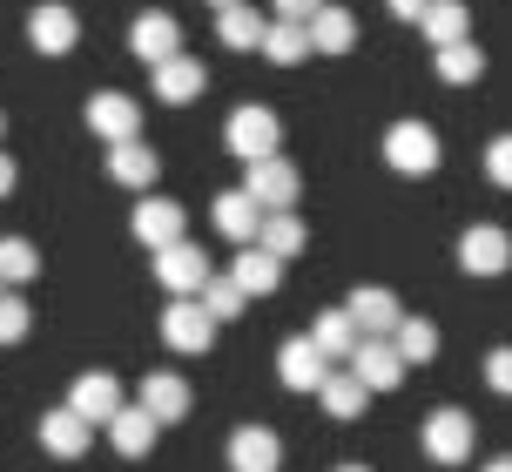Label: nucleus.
<instances>
[{
	"label": "nucleus",
	"instance_id": "15",
	"mask_svg": "<svg viewBox=\"0 0 512 472\" xmlns=\"http://www.w3.org/2000/svg\"><path fill=\"white\" fill-rule=\"evenodd\" d=\"M75 34H81V21L68 14V7H54V0L27 14V41H34L41 54H68V48H75Z\"/></svg>",
	"mask_w": 512,
	"mask_h": 472
},
{
	"label": "nucleus",
	"instance_id": "22",
	"mask_svg": "<svg viewBox=\"0 0 512 472\" xmlns=\"http://www.w3.org/2000/svg\"><path fill=\"white\" fill-rule=\"evenodd\" d=\"M304 223H297V216H290V210H270V216H263V223H256V250H263V257H297V250H304Z\"/></svg>",
	"mask_w": 512,
	"mask_h": 472
},
{
	"label": "nucleus",
	"instance_id": "30",
	"mask_svg": "<svg viewBox=\"0 0 512 472\" xmlns=\"http://www.w3.org/2000/svg\"><path fill=\"white\" fill-rule=\"evenodd\" d=\"M391 351H398V365H425L438 351V324H425V317H405L398 331H391Z\"/></svg>",
	"mask_w": 512,
	"mask_h": 472
},
{
	"label": "nucleus",
	"instance_id": "35",
	"mask_svg": "<svg viewBox=\"0 0 512 472\" xmlns=\"http://www.w3.org/2000/svg\"><path fill=\"white\" fill-rule=\"evenodd\" d=\"M27 324H34V317H27V304L0 290V344H21V338H27Z\"/></svg>",
	"mask_w": 512,
	"mask_h": 472
},
{
	"label": "nucleus",
	"instance_id": "37",
	"mask_svg": "<svg viewBox=\"0 0 512 472\" xmlns=\"http://www.w3.org/2000/svg\"><path fill=\"white\" fill-rule=\"evenodd\" d=\"M486 385H492V392H506V398H512V344H499V351L486 358Z\"/></svg>",
	"mask_w": 512,
	"mask_h": 472
},
{
	"label": "nucleus",
	"instance_id": "17",
	"mask_svg": "<svg viewBox=\"0 0 512 472\" xmlns=\"http://www.w3.org/2000/svg\"><path fill=\"white\" fill-rule=\"evenodd\" d=\"M230 466H236V472H277V466H283L277 432H263V425H243V432L230 439Z\"/></svg>",
	"mask_w": 512,
	"mask_h": 472
},
{
	"label": "nucleus",
	"instance_id": "29",
	"mask_svg": "<svg viewBox=\"0 0 512 472\" xmlns=\"http://www.w3.org/2000/svg\"><path fill=\"white\" fill-rule=\"evenodd\" d=\"M317 398H324V412H331V419H358L364 412V385L358 378H351V371H324V385H317Z\"/></svg>",
	"mask_w": 512,
	"mask_h": 472
},
{
	"label": "nucleus",
	"instance_id": "42",
	"mask_svg": "<svg viewBox=\"0 0 512 472\" xmlns=\"http://www.w3.org/2000/svg\"><path fill=\"white\" fill-rule=\"evenodd\" d=\"M209 7H216V14H223V7H243V0H209Z\"/></svg>",
	"mask_w": 512,
	"mask_h": 472
},
{
	"label": "nucleus",
	"instance_id": "44",
	"mask_svg": "<svg viewBox=\"0 0 512 472\" xmlns=\"http://www.w3.org/2000/svg\"><path fill=\"white\" fill-rule=\"evenodd\" d=\"M0 290H7V284H0Z\"/></svg>",
	"mask_w": 512,
	"mask_h": 472
},
{
	"label": "nucleus",
	"instance_id": "23",
	"mask_svg": "<svg viewBox=\"0 0 512 472\" xmlns=\"http://www.w3.org/2000/svg\"><path fill=\"white\" fill-rule=\"evenodd\" d=\"M108 439H115V452H122V459H142V452L155 446V419L142 412V405H122V412L108 419Z\"/></svg>",
	"mask_w": 512,
	"mask_h": 472
},
{
	"label": "nucleus",
	"instance_id": "24",
	"mask_svg": "<svg viewBox=\"0 0 512 472\" xmlns=\"http://www.w3.org/2000/svg\"><path fill=\"white\" fill-rule=\"evenodd\" d=\"M256 223H263V210H256V203L243 196V189L216 196V230L230 236V243H243V250H250V243H256Z\"/></svg>",
	"mask_w": 512,
	"mask_h": 472
},
{
	"label": "nucleus",
	"instance_id": "10",
	"mask_svg": "<svg viewBox=\"0 0 512 472\" xmlns=\"http://www.w3.org/2000/svg\"><path fill=\"white\" fill-rule=\"evenodd\" d=\"M68 412H75L81 425H108L122 412V385H115L108 371H88V378H75V392H68Z\"/></svg>",
	"mask_w": 512,
	"mask_h": 472
},
{
	"label": "nucleus",
	"instance_id": "21",
	"mask_svg": "<svg viewBox=\"0 0 512 472\" xmlns=\"http://www.w3.org/2000/svg\"><path fill=\"white\" fill-rule=\"evenodd\" d=\"M230 284L243 290V297H270V290L283 284V263L277 257H263V250H236V270H230Z\"/></svg>",
	"mask_w": 512,
	"mask_h": 472
},
{
	"label": "nucleus",
	"instance_id": "3",
	"mask_svg": "<svg viewBox=\"0 0 512 472\" xmlns=\"http://www.w3.org/2000/svg\"><path fill=\"white\" fill-rule=\"evenodd\" d=\"M344 317L358 324V338H391V331L405 324V304H398L391 290L364 284V290H351V304H344Z\"/></svg>",
	"mask_w": 512,
	"mask_h": 472
},
{
	"label": "nucleus",
	"instance_id": "43",
	"mask_svg": "<svg viewBox=\"0 0 512 472\" xmlns=\"http://www.w3.org/2000/svg\"><path fill=\"white\" fill-rule=\"evenodd\" d=\"M337 472H371V466H337Z\"/></svg>",
	"mask_w": 512,
	"mask_h": 472
},
{
	"label": "nucleus",
	"instance_id": "31",
	"mask_svg": "<svg viewBox=\"0 0 512 472\" xmlns=\"http://www.w3.org/2000/svg\"><path fill=\"white\" fill-rule=\"evenodd\" d=\"M263 54H270L277 68H297V61L310 54V34H304V27H290V21H270V27H263Z\"/></svg>",
	"mask_w": 512,
	"mask_h": 472
},
{
	"label": "nucleus",
	"instance_id": "28",
	"mask_svg": "<svg viewBox=\"0 0 512 472\" xmlns=\"http://www.w3.org/2000/svg\"><path fill=\"white\" fill-rule=\"evenodd\" d=\"M263 14H256V7H223V14H216V41H223V48H263Z\"/></svg>",
	"mask_w": 512,
	"mask_h": 472
},
{
	"label": "nucleus",
	"instance_id": "18",
	"mask_svg": "<svg viewBox=\"0 0 512 472\" xmlns=\"http://www.w3.org/2000/svg\"><path fill=\"white\" fill-rule=\"evenodd\" d=\"M142 412H149L155 425H176L182 412H189V385H182L176 371H155V378H142Z\"/></svg>",
	"mask_w": 512,
	"mask_h": 472
},
{
	"label": "nucleus",
	"instance_id": "2",
	"mask_svg": "<svg viewBox=\"0 0 512 472\" xmlns=\"http://www.w3.org/2000/svg\"><path fill=\"white\" fill-rule=\"evenodd\" d=\"M223 142H230L243 162H270V156H277V142H283V122L270 115V108H256V102H250V108H236V115H230Z\"/></svg>",
	"mask_w": 512,
	"mask_h": 472
},
{
	"label": "nucleus",
	"instance_id": "4",
	"mask_svg": "<svg viewBox=\"0 0 512 472\" xmlns=\"http://www.w3.org/2000/svg\"><path fill=\"white\" fill-rule=\"evenodd\" d=\"M128 48L142 54L149 68H162V61H176V54H182V27H176V14H162V7H149V14H135V27H128Z\"/></svg>",
	"mask_w": 512,
	"mask_h": 472
},
{
	"label": "nucleus",
	"instance_id": "11",
	"mask_svg": "<svg viewBox=\"0 0 512 472\" xmlns=\"http://www.w3.org/2000/svg\"><path fill=\"white\" fill-rule=\"evenodd\" d=\"M88 129L102 135L108 149H115V142H135V129H142V108L128 102V95H115V88H102V95L88 102Z\"/></svg>",
	"mask_w": 512,
	"mask_h": 472
},
{
	"label": "nucleus",
	"instance_id": "25",
	"mask_svg": "<svg viewBox=\"0 0 512 472\" xmlns=\"http://www.w3.org/2000/svg\"><path fill=\"white\" fill-rule=\"evenodd\" d=\"M418 27L432 34V48H452V41H465V27H472V14H465V0H425V14H418Z\"/></svg>",
	"mask_w": 512,
	"mask_h": 472
},
{
	"label": "nucleus",
	"instance_id": "14",
	"mask_svg": "<svg viewBox=\"0 0 512 472\" xmlns=\"http://www.w3.org/2000/svg\"><path fill=\"white\" fill-rule=\"evenodd\" d=\"M304 34H310V54H351L358 48V21H351L344 7H331V0L304 21Z\"/></svg>",
	"mask_w": 512,
	"mask_h": 472
},
{
	"label": "nucleus",
	"instance_id": "40",
	"mask_svg": "<svg viewBox=\"0 0 512 472\" xmlns=\"http://www.w3.org/2000/svg\"><path fill=\"white\" fill-rule=\"evenodd\" d=\"M7 189H14V162L0 156V196H7Z\"/></svg>",
	"mask_w": 512,
	"mask_h": 472
},
{
	"label": "nucleus",
	"instance_id": "8",
	"mask_svg": "<svg viewBox=\"0 0 512 472\" xmlns=\"http://www.w3.org/2000/svg\"><path fill=\"white\" fill-rule=\"evenodd\" d=\"M243 196H250L256 210H290V203H297V169H290L283 156L250 162V176H243Z\"/></svg>",
	"mask_w": 512,
	"mask_h": 472
},
{
	"label": "nucleus",
	"instance_id": "12",
	"mask_svg": "<svg viewBox=\"0 0 512 472\" xmlns=\"http://www.w3.org/2000/svg\"><path fill=\"white\" fill-rule=\"evenodd\" d=\"M182 203H169V196H142L135 203V236L149 243V250H169V243H182Z\"/></svg>",
	"mask_w": 512,
	"mask_h": 472
},
{
	"label": "nucleus",
	"instance_id": "38",
	"mask_svg": "<svg viewBox=\"0 0 512 472\" xmlns=\"http://www.w3.org/2000/svg\"><path fill=\"white\" fill-rule=\"evenodd\" d=\"M324 0H277V21H290V27H304L310 14H317Z\"/></svg>",
	"mask_w": 512,
	"mask_h": 472
},
{
	"label": "nucleus",
	"instance_id": "27",
	"mask_svg": "<svg viewBox=\"0 0 512 472\" xmlns=\"http://www.w3.org/2000/svg\"><path fill=\"white\" fill-rule=\"evenodd\" d=\"M310 344H317L324 365H331V358H351V351H358V324H351L344 311H324L317 324H310Z\"/></svg>",
	"mask_w": 512,
	"mask_h": 472
},
{
	"label": "nucleus",
	"instance_id": "19",
	"mask_svg": "<svg viewBox=\"0 0 512 472\" xmlns=\"http://www.w3.org/2000/svg\"><path fill=\"white\" fill-rule=\"evenodd\" d=\"M209 88V75H203V61H189V54H176V61H162V68H155V95H162V102H196V95H203Z\"/></svg>",
	"mask_w": 512,
	"mask_h": 472
},
{
	"label": "nucleus",
	"instance_id": "7",
	"mask_svg": "<svg viewBox=\"0 0 512 472\" xmlns=\"http://www.w3.org/2000/svg\"><path fill=\"white\" fill-rule=\"evenodd\" d=\"M459 263L472 270V277H499L512 263V236L499 230V223H472V230L459 236Z\"/></svg>",
	"mask_w": 512,
	"mask_h": 472
},
{
	"label": "nucleus",
	"instance_id": "34",
	"mask_svg": "<svg viewBox=\"0 0 512 472\" xmlns=\"http://www.w3.org/2000/svg\"><path fill=\"white\" fill-rule=\"evenodd\" d=\"M34 270H41L34 243H27V236H0V284H27Z\"/></svg>",
	"mask_w": 512,
	"mask_h": 472
},
{
	"label": "nucleus",
	"instance_id": "13",
	"mask_svg": "<svg viewBox=\"0 0 512 472\" xmlns=\"http://www.w3.org/2000/svg\"><path fill=\"white\" fill-rule=\"evenodd\" d=\"M425 452H432L438 466H459L465 452H472V419L465 412H432L425 419Z\"/></svg>",
	"mask_w": 512,
	"mask_h": 472
},
{
	"label": "nucleus",
	"instance_id": "32",
	"mask_svg": "<svg viewBox=\"0 0 512 472\" xmlns=\"http://www.w3.org/2000/svg\"><path fill=\"white\" fill-rule=\"evenodd\" d=\"M196 304H203L209 324H216V317H243V304H250V297H243V290H236L230 277H216V270H209V284L196 290Z\"/></svg>",
	"mask_w": 512,
	"mask_h": 472
},
{
	"label": "nucleus",
	"instance_id": "5",
	"mask_svg": "<svg viewBox=\"0 0 512 472\" xmlns=\"http://www.w3.org/2000/svg\"><path fill=\"white\" fill-rule=\"evenodd\" d=\"M155 277H162L169 297H196L209 284V257L196 243H169V250H155Z\"/></svg>",
	"mask_w": 512,
	"mask_h": 472
},
{
	"label": "nucleus",
	"instance_id": "26",
	"mask_svg": "<svg viewBox=\"0 0 512 472\" xmlns=\"http://www.w3.org/2000/svg\"><path fill=\"white\" fill-rule=\"evenodd\" d=\"M108 176L122 189H149L155 183V149H142V142H115L108 149Z\"/></svg>",
	"mask_w": 512,
	"mask_h": 472
},
{
	"label": "nucleus",
	"instance_id": "9",
	"mask_svg": "<svg viewBox=\"0 0 512 472\" xmlns=\"http://www.w3.org/2000/svg\"><path fill=\"white\" fill-rule=\"evenodd\" d=\"M209 331H216V324H209V311L196 304V297H169V311H162L169 351H189V358H196V351H209Z\"/></svg>",
	"mask_w": 512,
	"mask_h": 472
},
{
	"label": "nucleus",
	"instance_id": "6",
	"mask_svg": "<svg viewBox=\"0 0 512 472\" xmlns=\"http://www.w3.org/2000/svg\"><path fill=\"white\" fill-rule=\"evenodd\" d=\"M351 378H358L364 392H398V385H405V365H398L391 338H358V351H351Z\"/></svg>",
	"mask_w": 512,
	"mask_h": 472
},
{
	"label": "nucleus",
	"instance_id": "41",
	"mask_svg": "<svg viewBox=\"0 0 512 472\" xmlns=\"http://www.w3.org/2000/svg\"><path fill=\"white\" fill-rule=\"evenodd\" d=\"M486 472H512V459H492V466H486Z\"/></svg>",
	"mask_w": 512,
	"mask_h": 472
},
{
	"label": "nucleus",
	"instance_id": "20",
	"mask_svg": "<svg viewBox=\"0 0 512 472\" xmlns=\"http://www.w3.org/2000/svg\"><path fill=\"white\" fill-rule=\"evenodd\" d=\"M88 432H95V425H81L68 405H54L48 419H41V446H48L54 459H81V452H88Z\"/></svg>",
	"mask_w": 512,
	"mask_h": 472
},
{
	"label": "nucleus",
	"instance_id": "1",
	"mask_svg": "<svg viewBox=\"0 0 512 472\" xmlns=\"http://www.w3.org/2000/svg\"><path fill=\"white\" fill-rule=\"evenodd\" d=\"M384 162L398 169V176H432L438 169V135L425 122H391L384 129Z\"/></svg>",
	"mask_w": 512,
	"mask_h": 472
},
{
	"label": "nucleus",
	"instance_id": "16",
	"mask_svg": "<svg viewBox=\"0 0 512 472\" xmlns=\"http://www.w3.org/2000/svg\"><path fill=\"white\" fill-rule=\"evenodd\" d=\"M324 371H331V365L317 358V344H310V338H290L277 351V378L290 385V392H317V385H324Z\"/></svg>",
	"mask_w": 512,
	"mask_h": 472
},
{
	"label": "nucleus",
	"instance_id": "36",
	"mask_svg": "<svg viewBox=\"0 0 512 472\" xmlns=\"http://www.w3.org/2000/svg\"><path fill=\"white\" fill-rule=\"evenodd\" d=\"M486 176H492L499 189H512V135H499V142L486 149Z\"/></svg>",
	"mask_w": 512,
	"mask_h": 472
},
{
	"label": "nucleus",
	"instance_id": "33",
	"mask_svg": "<svg viewBox=\"0 0 512 472\" xmlns=\"http://www.w3.org/2000/svg\"><path fill=\"white\" fill-rule=\"evenodd\" d=\"M479 48L472 41H452V48H438V81H452V88H465V81H479Z\"/></svg>",
	"mask_w": 512,
	"mask_h": 472
},
{
	"label": "nucleus",
	"instance_id": "39",
	"mask_svg": "<svg viewBox=\"0 0 512 472\" xmlns=\"http://www.w3.org/2000/svg\"><path fill=\"white\" fill-rule=\"evenodd\" d=\"M391 14H398V21H418V14H425V0H391Z\"/></svg>",
	"mask_w": 512,
	"mask_h": 472
}]
</instances>
